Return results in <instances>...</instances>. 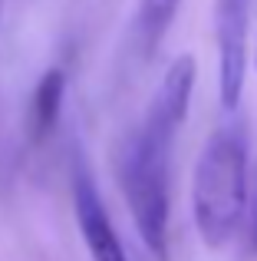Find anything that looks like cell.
I'll return each instance as SVG.
<instances>
[{"label": "cell", "mask_w": 257, "mask_h": 261, "mask_svg": "<svg viewBox=\"0 0 257 261\" xmlns=\"http://www.w3.org/2000/svg\"><path fill=\"white\" fill-rule=\"evenodd\" d=\"M178 7H181V0H139L135 30H139V43L145 53H155V46L162 43V37L172 27Z\"/></svg>", "instance_id": "obj_6"}, {"label": "cell", "mask_w": 257, "mask_h": 261, "mask_svg": "<svg viewBox=\"0 0 257 261\" xmlns=\"http://www.w3.org/2000/svg\"><path fill=\"white\" fill-rule=\"evenodd\" d=\"M247 208V133L241 122L214 129L195 166L191 215L205 245L221 248L234 238Z\"/></svg>", "instance_id": "obj_2"}, {"label": "cell", "mask_w": 257, "mask_h": 261, "mask_svg": "<svg viewBox=\"0 0 257 261\" xmlns=\"http://www.w3.org/2000/svg\"><path fill=\"white\" fill-rule=\"evenodd\" d=\"M195 89V60L178 57L165 70L148 113L122 155V189L135 231L155 261H168V159Z\"/></svg>", "instance_id": "obj_1"}, {"label": "cell", "mask_w": 257, "mask_h": 261, "mask_svg": "<svg viewBox=\"0 0 257 261\" xmlns=\"http://www.w3.org/2000/svg\"><path fill=\"white\" fill-rule=\"evenodd\" d=\"M63 96H66V73L63 70H46L40 76L37 89H33V102H30V133L37 142L46 139L53 133V126L59 122Z\"/></svg>", "instance_id": "obj_5"}, {"label": "cell", "mask_w": 257, "mask_h": 261, "mask_svg": "<svg viewBox=\"0 0 257 261\" xmlns=\"http://www.w3.org/2000/svg\"><path fill=\"white\" fill-rule=\"evenodd\" d=\"M254 238H257V225H254Z\"/></svg>", "instance_id": "obj_7"}, {"label": "cell", "mask_w": 257, "mask_h": 261, "mask_svg": "<svg viewBox=\"0 0 257 261\" xmlns=\"http://www.w3.org/2000/svg\"><path fill=\"white\" fill-rule=\"evenodd\" d=\"M247 20L251 0H214V46H218L221 106L238 109L247 76Z\"/></svg>", "instance_id": "obj_3"}, {"label": "cell", "mask_w": 257, "mask_h": 261, "mask_svg": "<svg viewBox=\"0 0 257 261\" xmlns=\"http://www.w3.org/2000/svg\"><path fill=\"white\" fill-rule=\"evenodd\" d=\"M73 208H76L79 235H83L92 261H128L122 242L116 235V225L103 205V195L96 189V178L89 175L83 162L73 166Z\"/></svg>", "instance_id": "obj_4"}]
</instances>
